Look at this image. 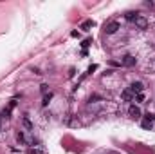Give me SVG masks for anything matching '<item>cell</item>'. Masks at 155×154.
Returning a JSON list of instances; mask_svg holds the SVG:
<instances>
[{"instance_id": "cell-7", "label": "cell", "mask_w": 155, "mask_h": 154, "mask_svg": "<svg viewBox=\"0 0 155 154\" xmlns=\"http://www.w3.org/2000/svg\"><path fill=\"white\" fill-rule=\"evenodd\" d=\"M16 140H18L20 143H24V145H31V143H33V140H29L24 133H22V130H20V133H16Z\"/></svg>"}, {"instance_id": "cell-11", "label": "cell", "mask_w": 155, "mask_h": 154, "mask_svg": "<svg viewBox=\"0 0 155 154\" xmlns=\"http://www.w3.org/2000/svg\"><path fill=\"white\" fill-rule=\"evenodd\" d=\"M90 27H94V22L92 20H87V22H83V24H81V29H85V31H88Z\"/></svg>"}, {"instance_id": "cell-8", "label": "cell", "mask_w": 155, "mask_h": 154, "mask_svg": "<svg viewBox=\"0 0 155 154\" xmlns=\"http://www.w3.org/2000/svg\"><path fill=\"white\" fill-rule=\"evenodd\" d=\"M121 98H123L124 102H132V100H134V98H135V94H134V93H132L130 89H124V91L121 93Z\"/></svg>"}, {"instance_id": "cell-1", "label": "cell", "mask_w": 155, "mask_h": 154, "mask_svg": "<svg viewBox=\"0 0 155 154\" xmlns=\"http://www.w3.org/2000/svg\"><path fill=\"white\" fill-rule=\"evenodd\" d=\"M119 29H121V26H119V22H116V20H114V22H108V24L105 26V33H106V35H114V33H117Z\"/></svg>"}, {"instance_id": "cell-4", "label": "cell", "mask_w": 155, "mask_h": 154, "mask_svg": "<svg viewBox=\"0 0 155 154\" xmlns=\"http://www.w3.org/2000/svg\"><path fill=\"white\" fill-rule=\"evenodd\" d=\"M141 125H143L144 129L151 130V129H153V114H146V116H144V120L141 122Z\"/></svg>"}, {"instance_id": "cell-13", "label": "cell", "mask_w": 155, "mask_h": 154, "mask_svg": "<svg viewBox=\"0 0 155 154\" xmlns=\"http://www.w3.org/2000/svg\"><path fill=\"white\" fill-rule=\"evenodd\" d=\"M51 98H52V94H51V93H49V94H45V96H43V102H41V103H43V105H47Z\"/></svg>"}, {"instance_id": "cell-9", "label": "cell", "mask_w": 155, "mask_h": 154, "mask_svg": "<svg viewBox=\"0 0 155 154\" xmlns=\"http://www.w3.org/2000/svg\"><path fill=\"white\" fill-rule=\"evenodd\" d=\"M137 15H139V13H135V11H126V13H124V18H126V20H135Z\"/></svg>"}, {"instance_id": "cell-5", "label": "cell", "mask_w": 155, "mask_h": 154, "mask_svg": "<svg viewBox=\"0 0 155 154\" xmlns=\"http://www.w3.org/2000/svg\"><path fill=\"white\" fill-rule=\"evenodd\" d=\"M128 114H130L132 118H134V120H139V118H141V109H139L137 105H130Z\"/></svg>"}, {"instance_id": "cell-12", "label": "cell", "mask_w": 155, "mask_h": 154, "mask_svg": "<svg viewBox=\"0 0 155 154\" xmlns=\"http://www.w3.org/2000/svg\"><path fill=\"white\" fill-rule=\"evenodd\" d=\"M29 154H43V150L40 147H31L29 149Z\"/></svg>"}, {"instance_id": "cell-6", "label": "cell", "mask_w": 155, "mask_h": 154, "mask_svg": "<svg viewBox=\"0 0 155 154\" xmlns=\"http://www.w3.org/2000/svg\"><path fill=\"white\" fill-rule=\"evenodd\" d=\"M134 22H135V26H137L139 29H146V27H148V20H146L143 15H137V18H135Z\"/></svg>"}, {"instance_id": "cell-2", "label": "cell", "mask_w": 155, "mask_h": 154, "mask_svg": "<svg viewBox=\"0 0 155 154\" xmlns=\"http://www.w3.org/2000/svg\"><path fill=\"white\" fill-rule=\"evenodd\" d=\"M135 62H137V58L132 56V55H126V56H123V60H121V63L124 65V67H132V65H135Z\"/></svg>"}, {"instance_id": "cell-10", "label": "cell", "mask_w": 155, "mask_h": 154, "mask_svg": "<svg viewBox=\"0 0 155 154\" xmlns=\"http://www.w3.org/2000/svg\"><path fill=\"white\" fill-rule=\"evenodd\" d=\"M22 123H24V127H25L27 130H33V123H31V120H29L27 116H24V120H22Z\"/></svg>"}, {"instance_id": "cell-15", "label": "cell", "mask_w": 155, "mask_h": 154, "mask_svg": "<svg viewBox=\"0 0 155 154\" xmlns=\"http://www.w3.org/2000/svg\"><path fill=\"white\" fill-rule=\"evenodd\" d=\"M88 46H90V40H85V42L81 43V47H88Z\"/></svg>"}, {"instance_id": "cell-16", "label": "cell", "mask_w": 155, "mask_h": 154, "mask_svg": "<svg viewBox=\"0 0 155 154\" xmlns=\"http://www.w3.org/2000/svg\"><path fill=\"white\" fill-rule=\"evenodd\" d=\"M0 130H2V127H0Z\"/></svg>"}, {"instance_id": "cell-3", "label": "cell", "mask_w": 155, "mask_h": 154, "mask_svg": "<svg viewBox=\"0 0 155 154\" xmlns=\"http://www.w3.org/2000/svg\"><path fill=\"white\" fill-rule=\"evenodd\" d=\"M130 91L134 93V94H141L143 91H144V85H143V82H134L130 85Z\"/></svg>"}, {"instance_id": "cell-14", "label": "cell", "mask_w": 155, "mask_h": 154, "mask_svg": "<svg viewBox=\"0 0 155 154\" xmlns=\"http://www.w3.org/2000/svg\"><path fill=\"white\" fill-rule=\"evenodd\" d=\"M135 100H137V102H144V93H141V94H135Z\"/></svg>"}]
</instances>
